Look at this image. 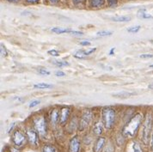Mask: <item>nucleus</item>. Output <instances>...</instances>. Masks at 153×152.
Wrapping results in <instances>:
<instances>
[{
    "instance_id": "nucleus-2",
    "label": "nucleus",
    "mask_w": 153,
    "mask_h": 152,
    "mask_svg": "<svg viewBox=\"0 0 153 152\" xmlns=\"http://www.w3.org/2000/svg\"><path fill=\"white\" fill-rule=\"evenodd\" d=\"M153 125V119L152 114H147L145 122L142 126V130H141V140L144 143V145H147L148 142L150 140V136H151V132L152 129Z\"/></svg>"
},
{
    "instance_id": "nucleus-37",
    "label": "nucleus",
    "mask_w": 153,
    "mask_h": 152,
    "mask_svg": "<svg viewBox=\"0 0 153 152\" xmlns=\"http://www.w3.org/2000/svg\"><path fill=\"white\" fill-rule=\"evenodd\" d=\"M148 88H149V89H151V90H153V83H151V84L148 86Z\"/></svg>"
},
{
    "instance_id": "nucleus-12",
    "label": "nucleus",
    "mask_w": 153,
    "mask_h": 152,
    "mask_svg": "<svg viewBox=\"0 0 153 152\" xmlns=\"http://www.w3.org/2000/svg\"><path fill=\"white\" fill-rule=\"evenodd\" d=\"M102 131H103V126H102V122H97L96 124L94 125V126H93V132L96 135L100 136L102 133Z\"/></svg>"
},
{
    "instance_id": "nucleus-4",
    "label": "nucleus",
    "mask_w": 153,
    "mask_h": 152,
    "mask_svg": "<svg viewBox=\"0 0 153 152\" xmlns=\"http://www.w3.org/2000/svg\"><path fill=\"white\" fill-rule=\"evenodd\" d=\"M34 124H35V127L36 131H38V133L42 136H45L47 134V131H48V125H47V122L46 119L43 116H39L36 117L34 120Z\"/></svg>"
},
{
    "instance_id": "nucleus-1",
    "label": "nucleus",
    "mask_w": 153,
    "mask_h": 152,
    "mask_svg": "<svg viewBox=\"0 0 153 152\" xmlns=\"http://www.w3.org/2000/svg\"><path fill=\"white\" fill-rule=\"evenodd\" d=\"M143 116L141 113L135 114L130 120L125 125V126L122 129V135L125 138H133L137 131L139 130V126L142 123Z\"/></svg>"
},
{
    "instance_id": "nucleus-7",
    "label": "nucleus",
    "mask_w": 153,
    "mask_h": 152,
    "mask_svg": "<svg viewBox=\"0 0 153 152\" xmlns=\"http://www.w3.org/2000/svg\"><path fill=\"white\" fill-rule=\"evenodd\" d=\"M27 138L28 139V142L33 145H37L39 142V138H38V131H35L33 129H28L26 131Z\"/></svg>"
},
{
    "instance_id": "nucleus-40",
    "label": "nucleus",
    "mask_w": 153,
    "mask_h": 152,
    "mask_svg": "<svg viewBox=\"0 0 153 152\" xmlns=\"http://www.w3.org/2000/svg\"><path fill=\"white\" fill-rule=\"evenodd\" d=\"M9 2H16V1H18V0H8Z\"/></svg>"
},
{
    "instance_id": "nucleus-23",
    "label": "nucleus",
    "mask_w": 153,
    "mask_h": 152,
    "mask_svg": "<svg viewBox=\"0 0 153 152\" xmlns=\"http://www.w3.org/2000/svg\"><path fill=\"white\" fill-rule=\"evenodd\" d=\"M140 28H141V26H139V25H137V26H132V27H129V28H127V32L132 33V34L138 33L139 30H140Z\"/></svg>"
},
{
    "instance_id": "nucleus-35",
    "label": "nucleus",
    "mask_w": 153,
    "mask_h": 152,
    "mask_svg": "<svg viewBox=\"0 0 153 152\" xmlns=\"http://www.w3.org/2000/svg\"><path fill=\"white\" fill-rule=\"evenodd\" d=\"M114 50H115V47H113V48H111L110 52H109V54H110V55H113V53H114Z\"/></svg>"
},
{
    "instance_id": "nucleus-5",
    "label": "nucleus",
    "mask_w": 153,
    "mask_h": 152,
    "mask_svg": "<svg viewBox=\"0 0 153 152\" xmlns=\"http://www.w3.org/2000/svg\"><path fill=\"white\" fill-rule=\"evenodd\" d=\"M91 119H92V113L90 110H86L83 113L82 117L80 119L79 124H78V129L80 131H84L89 124L91 123Z\"/></svg>"
},
{
    "instance_id": "nucleus-26",
    "label": "nucleus",
    "mask_w": 153,
    "mask_h": 152,
    "mask_svg": "<svg viewBox=\"0 0 153 152\" xmlns=\"http://www.w3.org/2000/svg\"><path fill=\"white\" fill-rule=\"evenodd\" d=\"M0 53H1V56L2 57H5L7 56V51L4 47V46L3 44H1V48H0Z\"/></svg>"
},
{
    "instance_id": "nucleus-3",
    "label": "nucleus",
    "mask_w": 153,
    "mask_h": 152,
    "mask_svg": "<svg viewBox=\"0 0 153 152\" xmlns=\"http://www.w3.org/2000/svg\"><path fill=\"white\" fill-rule=\"evenodd\" d=\"M115 112L111 108H105L102 110V120L106 129H111L114 124Z\"/></svg>"
},
{
    "instance_id": "nucleus-16",
    "label": "nucleus",
    "mask_w": 153,
    "mask_h": 152,
    "mask_svg": "<svg viewBox=\"0 0 153 152\" xmlns=\"http://www.w3.org/2000/svg\"><path fill=\"white\" fill-rule=\"evenodd\" d=\"M52 32L55 33V34H64V33H71V30L68 29V28H59V27H56V28H52Z\"/></svg>"
},
{
    "instance_id": "nucleus-32",
    "label": "nucleus",
    "mask_w": 153,
    "mask_h": 152,
    "mask_svg": "<svg viewBox=\"0 0 153 152\" xmlns=\"http://www.w3.org/2000/svg\"><path fill=\"white\" fill-rule=\"evenodd\" d=\"M55 75L57 76H65V73L64 71H61V70H57L55 72Z\"/></svg>"
},
{
    "instance_id": "nucleus-36",
    "label": "nucleus",
    "mask_w": 153,
    "mask_h": 152,
    "mask_svg": "<svg viewBox=\"0 0 153 152\" xmlns=\"http://www.w3.org/2000/svg\"><path fill=\"white\" fill-rule=\"evenodd\" d=\"M38 0H28V3H36Z\"/></svg>"
},
{
    "instance_id": "nucleus-27",
    "label": "nucleus",
    "mask_w": 153,
    "mask_h": 152,
    "mask_svg": "<svg viewBox=\"0 0 153 152\" xmlns=\"http://www.w3.org/2000/svg\"><path fill=\"white\" fill-rule=\"evenodd\" d=\"M109 7H115L117 5V0H108Z\"/></svg>"
},
{
    "instance_id": "nucleus-31",
    "label": "nucleus",
    "mask_w": 153,
    "mask_h": 152,
    "mask_svg": "<svg viewBox=\"0 0 153 152\" xmlns=\"http://www.w3.org/2000/svg\"><path fill=\"white\" fill-rule=\"evenodd\" d=\"M71 35H76V36H81V35H84V33H83V32H79V31H74V30H71Z\"/></svg>"
},
{
    "instance_id": "nucleus-41",
    "label": "nucleus",
    "mask_w": 153,
    "mask_h": 152,
    "mask_svg": "<svg viewBox=\"0 0 153 152\" xmlns=\"http://www.w3.org/2000/svg\"><path fill=\"white\" fill-rule=\"evenodd\" d=\"M151 67H152V68H153V65H151Z\"/></svg>"
},
{
    "instance_id": "nucleus-13",
    "label": "nucleus",
    "mask_w": 153,
    "mask_h": 152,
    "mask_svg": "<svg viewBox=\"0 0 153 152\" xmlns=\"http://www.w3.org/2000/svg\"><path fill=\"white\" fill-rule=\"evenodd\" d=\"M134 95V93H131V92H118V93H114L112 96L115 98H121V99H126V98H129L132 96Z\"/></svg>"
},
{
    "instance_id": "nucleus-20",
    "label": "nucleus",
    "mask_w": 153,
    "mask_h": 152,
    "mask_svg": "<svg viewBox=\"0 0 153 152\" xmlns=\"http://www.w3.org/2000/svg\"><path fill=\"white\" fill-rule=\"evenodd\" d=\"M73 56H74V58H76V59H84V58H85L87 55H86V53H85V51L80 50V51H77V52H76Z\"/></svg>"
},
{
    "instance_id": "nucleus-34",
    "label": "nucleus",
    "mask_w": 153,
    "mask_h": 152,
    "mask_svg": "<svg viewBox=\"0 0 153 152\" xmlns=\"http://www.w3.org/2000/svg\"><path fill=\"white\" fill-rule=\"evenodd\" d=\"M151 149L153 151V134L152 136V138H151Z\"/></svg>"
},
{
    "instance_id": "nucleus-24",
    "label": "nucleus",
    "mask_w": 153,
    "mask_h": 152,
    "mask_svg": "<svg viewBox=\"0 0 153 152\" xmlns=\"http://www.w3.org/2000/svg\"><path fill=\"white\" fill-rule=\"evenodd\" d=\"M132 150H133V152H142V149H141L140 145L137 142H133V144H132Z\"/></svg>"
},
{
    "instance_id": "nucleus-28",
    "label": "nucleus",
    "mask_w": 153,
    "mask_h": 152,
    "mask_svg": "<svg viewBox=\"0 0 153 152\" xmlns=\"http://www.w3.org/2000/svg\"><path fill=\"white\" fill-rule=\"evenodd\" d=\"M40 101H38V100H34V101H32L30 104H29V108H35V106H37V105H39L40 104Z\"/></svg>"
},
{
    "instance_id": "nucleus-17",
    "label": "nucleus",
    "mask_w": 153,
    "mask_h": 152,
    "mask_svg": "<svg viewBox=\"0 0 153 152\" xmlns=\"http://www.w3.org/2000/svg\"><path fill=\"white\" fill-rule=\"evenodd\" d=\"M35 89H39V90H45V89H50L52 88V85L47 83H36L34 85Z\"/></svg>"
},
{
    "instance_id": "nucleus-25",
    "label": "nucleus",
    "mask_w": 153,
    "mask_h": 152,
    "mask_svg": "<svg viewBox=\"0 0 153 152\" xmlns=\"http://www.w3.org/2000/svg\"><path fill=\"white\" fill-rule=\"evenodd\" d=\"M38 72L41 74V75H43V76H48L50 75V71H48V70L46 69H38Z\"/></svg>"
},
{
    "instance_id": "nucleus-22",
    "label": "nucleus",
    "mask_w": 153,
    "mask_h": 152,
    "mask_svg": "<svg viewBox=\"0 0 153 152\" xmlns=\"http://www.w3.org/2000/svg\"><path fill=\"white\" fill-rule=\"evenodd\" d=\"M113 34L112 31H108V30H102V31H99L97 33V36L100 37H106V36H110Z\"/></svg>"
},
{
    "instance_id": "nucleus-21",
    "label": "nucleus",
    "mask_w": 153,
    "mask_h": 152,
    "mask_svg": "<svg viewBox=\"0 0 153 152\" xmlns=\"http://www.w3.org/2000/svg\"><path fill=\"white\" fill-rule=\"evenodd\" d=\"M52 63L56 65V66H58V67H64V66H67V65H69V63L66 62V61H59V60H53Z\"/></svg>"
},
{
    "instance_id": "nucleus-11",
    "label": "nucleus",
    "mask_w": 153,
    "mask_h": 152,
    "mask_svg": "<svg viewBox=\"0 0 153 152\" xmlns=\"http://www.w3.org/2000/svg\"><path fill=\"white\" fill-rule=\"evenodd\" d=\"M50 120L53 125H56L59 121V112L57 109H53L50 113Z\"/></svg>"
},
{
    "instance_id": "nucleus-6",
    "label": "nucleus",
    "mask_w": 153,
    "mask_h": 152,
    "mask_svg": "<svg viewBox=\"0 0 153 152\" xmlns=\"http://www.w3.org/2000/svg\"><path fill=\"white\" fill-rule=\"evenodd\" d=\"M12 142L17 147H21L25 144L26 142V137L25 135L21 132L20 131H15L13 135H12Z\"/></svg>"
},
{
    "instance_id": "nucleus-39",
    "label": "nucleus",
    "mask_w": 153,
    "mask_h": 152,
    "mask_svg": "<svg viewBox=\"0 0 153 152\" xmlns=\"http://www.w3.org/2000/svg\"><path fill=\"white\" fill-rule=\"evenodd\" d=\"M73 1H74L75 3H79V2H81L82 0H73Z\"/></svg>"
},
{
    "instance_id": "nucleus-10",
    "label": "nucleus",
    "mask_w": 153,
    "mask_h": 152,
    "mask_svg": "<svg viewBox=\"0 0 153 152\" xmlns=\"http://www.w3.org/2000/svg\"><path fill=\"white\" fill-rule=\"evenodd\" d=\"M105 143H106L105 138H102V137L98 138L94 145V152H102L104 147Z\"/></svg>"
},
{
    "instance_id": "nucleus-19",
    "label": "nucleus",
    "mask_w": 153,
    "mask_h": 152,
    "mask_svg": "<svg viewBox=\"0 0 153 152\" xmlns=\"http://www.w3.org/2000/svg\"><path fill=\"white\" fill-rule=\"evenodd\" d=\"M42 152H57L56 151V149L53 146V145H46L45 146H43L42 148Z\"/></svg>"
},
{
    "instance_id": "nucleus-15",
    "label": "nucleus",
    "mask_w": 153,
    "mask_h": 152,
    "mask_svg": "<svg viewBox=\"0 0 153 152\" xmlns=\"http://www.w3.org/2000/svg\"><path fill=\"white\" fill-rule=\"evenodd\" d=\"M138 16L141 19H152L153 16L148 12H146V10H139L138 11Z\"/></svg>"
},
{
    "instance_id": "nucleus-33",
    "label": "nucleus",
    "mask_w": 153,
    "mask_h": 152,
    "mask_svg": "<svg viewBox=\"0 0 153 152\" xmlns=\"http://www.w3.org/2000/svg\"><path fill=\"white\" fill-rule=\"evenodd\" d=\"M91 43L90 42H87V41H84V42H80V45H82V46H90Z\"/></svg>"
},
{
    "instance_id": "nucleus-29",
    "label": "nucleus",
    "mask_w": 153,
    "mask_h": 152,
    "mask_svg": "<svg viewBox=\"0 0 153 152\" xmlns=\"http://www.w3.org/2000/svg\"><path fill=\"white\" fill-rule=\"evenodd\" d=\"M48 54L50 55L53 56V57H58V56L59 55V52L58 51H56L54 49H53V50H50L48 51Z\"/></svg>"
},
{
    "instance_id": "nucleus-38",
    "label": "nucleus",
    "mask_w": 153,
    "mask_h": 152,
    "mask_svg": "<svg viewBox=\"0 0 153 152\" xmlns=\"http://www.w3.org/2000/svg\"><path fill=\"white\" fill-rule=\"evenodd\" d=\"M50 2H51L52 4H55L56 2H58V0H50Z\"/></svg>"
},
{
    "instance_id": "nucleus-18",
    "label": "nucleus",
    "mask_w": 153,
    "mask_h": 152,
    "mask_svg": "<svg viewBox=\"0 0 153 152\" xmlns=\"http://www.w3.org/2000/svg\"><path fill=\"white\" fill-rule=\"evenodd\" d=\"M105 0H91V4L93 7H101L104 4Z\"/></svg>"
},
{
    "instance_id": "nucleus-14",
    "label": "nucleus",
    "mask_w": 153,
    "mask_h": 152,
    "mask_svg": "<svg viewBox=\"0 0 153 152\" xmlns=\"http://www.w3.org/2000/svg\"><path fill=\"white\" fill-rule=\"evenodd\" d=\"M112 21L116 22H126L131 21V16H114L111 18Z\"/></svg>"
},
{
    "instance_id": "nucleus-8",
    "label": "nucleus",
    "mask_w": 153,
    "mask_h": 152,
    "mask_svg": "<svg viewBox=\"0 0 153 152\" xmlns=\"http://www.w3.org/2000/svg\"><path fill=\"white\" fill-rule=\"evenodd\" d=\"M70 152H80L81 144L78 137H74L70 141Z\"/></svg>"
},
{
    "instance_id": "nucleus-30",
    "label": "nucleus",
    "mask_w": 153,
    "mask_h": 152,
    "mask_svg": "<svg viewBox=\"0 0 153 152\" xmlns=\"http://www.w3.org/2000/svg\"><path fill=\"white\" fill-rule=\"evenodd\" d=\"M140 58H142V59H151V58H153V54H150V53L141 54Z\"/></svg>"
},
{
    "instance_id": "nucleus-9",
    "label": "nucleus",
    "mask_w": 153,
    "mask_h": 152,
    "mask_svg": "<svg viewBox=\"0 0 153 152\" xmlns=\"http://www.w3.org/2000/svg\"><path fill=\"white\" fill-rule=\"evenodd\" d=\"M70 115V108H63L61 110L59 111V123L61 125H65Z\"/></svg>"
}]
</instances>
